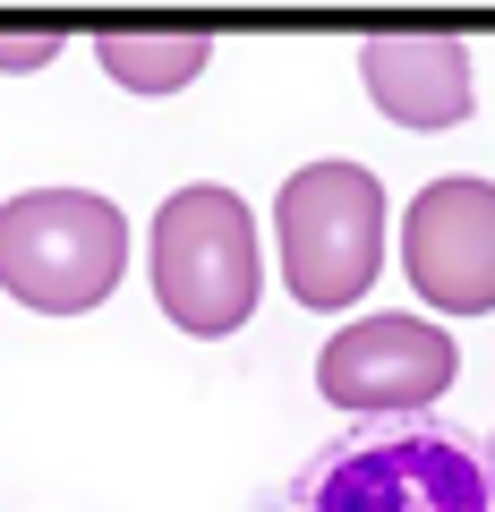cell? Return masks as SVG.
<instances>
[{"instance_id": "cell-6", "label": "cell", "mask_w": 495, "mask_h": 512, "mask_svg": "<svg viewBox=\"0 0 495 512\" xmlns=\"http://www.w3.org/2000/svg\"><path fill=\"white\" fill-rule=\"evenodd\" d=\"M402 274L436 316H487L495 308V180L444 171L402 214Z\"/></svg>"}, {"instance_id": "cell-2", "label": "cell", "mask_w": 495, "mask_h": 512, "mask_svg": "<svg viewBox=\"0 0 495 512\" xmlns=\"http://www.w3.org/2000/svg\"><path fill=\"white\" fill-rule=\"evenodd\" d=\"M146 274L154 299L180 333L197 342H222L257 316L265 291V256H257V214L231 197L222 180H188L154 205V231H146Z\"/></svg>"}, {"instance_id": "cell-8", "label": "cell", "mask_w": 495, "mask_h": 512, "mask_svg": "<svg viewBox=\"0 0 495 512\" xmlns=\"http://www.w3.org/2000/svg\"><path fill=\"white\" fill-rule=\"evenodd\" d=\"M94 60H103L111 86H129V94H180L205 77L214 35H197V26H103Z\"/></svg>"}, {"instance_id": "cell-7", "label": "cell", "mask_w": 495, "mask_h": 512, "mask_svg": "<svg viewBox=\"0 0 495 512\" xmlns=\"http://www.w3.org/2000/svg\"><path fill=\"white\" fill-rule=\"evenodd\" d=\"M359 77L393 128H461L478 111V69L461 35H367Z\"/></svg>"}, {"instance_id": "cell-4", "label": "cell", "mask_w": 495, "mask_h": 512, "mask_svg": "<svg viewBox=\"0 0 495 512\" xmlns=\"http://www.w3.org/2000/svg\"><path fill=\"white\" fill-rule=\"evenodd\" d=\"M274 248L299 308H350L385 265V180L367 163H299L274 188Z\"/></svg>"}, {"instance_id": "cell-3", "label": "cell", "mask_w": 495, "mask_h": 512, "mask_svg": "<svg viewBox=\"0 0 495 512\" xmlns=\"http://www.w3.org/2000/svg\"><path fill=\"white\" fill-rule=\"evenodd\" d=\"M129 274V214L94 188H26L0 205V291L35 316H86Z\"/></svg>"}, {"instance_id": "cell-1", "label": "cell", "mask_w": 495, "mask_h": 512, "mask_svg": "<svg viewBox=\"0 0 495 512\" xmlns=\"http://www.w3.org/2000/svg\"><path fill=\"white\" fill-rule=\"evenodd\" d=\"M274 512H495V461L444 419H367L299 461Z\"/></svg>"}, {"instance_id": "cell-5", "label": "cell", "mask_w": 495, "mask_h": 512, "mask_svg": "<svg viewBox=\"0 0 495 512\" xmlns=\"http://www.w3.org/2000/svg\"><path fill=\"white\" fill-rule=\"evenodd\" d=\"M453 333L427 325V316H359L316 350V393L333 410H359V419H427L436 393H453Z\"/></svg>"}, {"instance_id": "cell-10", "label": "cell", "mask_w": 495, "mask_h": 512, "mask_svg": "<svg viewBox=\"0 0 495 512\" xmlns=\"http://www.w3.org/2000/svg\"><path fill=\"white\" fill-rule=\"evenodd\" d=\"M487 461H495V436H487Z\"/></svg>"}, {"instance_id": "cell-9", "label": "cell", "mask_w": 495, "mask_h": 512, "mask_svg": "<svg viewBox=\"0 0 495 512\" xmlns=\"http://www.w3.org/2000/svg\"><path fill=\"white\" fill-rule=\"evenodd\" d=\"M52 52H60V26H0V69H9V77L43 69Z\"/></svg>"}]
</instances>
